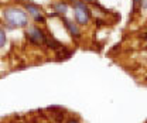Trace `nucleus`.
<instances>
[{"label":"nucleus","mask_w":147,"mask_h":123,"mask_svg":"<svg viewBox=\"0 0 147 123\" xmlns=\"http://www.w3.org/2000/svg\"><path fill=\"white\" fill-rule=\"evenodd\" d=\"M6 44V34H4V31L0 28V47H3Z\"/></svg>","instance_id":"obj_7"},{"label":"nucleus","mask_w":147,"mask_h":123,"mask_svg":"<svg viewBox=\"0 0 147 123\" xmlns=\"http://www.w3.org/2000/svg\"><path fill=\"white\" fill-rule=\"evenodd\" d=\"M26 35H27V38L31 43H36V44H40V45H44L45 44V34L38 27H34V26L28 27L26 30Z\"/></svg>","instance_id":"obj_3"},{"label":"nucleus","mask_w":147,"mask_h":123,"mask_svg":"<svg viewBox=\"0 0 147 123\" xmlns=\"http://www.w3.org/2000/svg\"><path fill=\"white\" fill-rule=\"evenodd\" d=\"M84 1H93V0H84Z\"/></svg>","instance_id":"obj_13"},{"label":"nucleus","mask_w":147,"mask_h":123,"mask_svg":"<svg viewBox=\"0 0 147 123\" xmlns=\"http://www.w3.org/2000/svg\"><path fill=\"white\" fill-rule=\"evenodd\" d=\"M75 7V20L78 24H86L89 21V9L85 6L84 1H75L74 3Z\"/></svg>","instance_id":"obj_2"},{"label":"nucleus","mask_w":147,"mask_h":123,"mask_svg":"<svg viewBox=\"0 0 147 123\" xmlns=\"http://www.w3.org/2000/svg\"><path fill=\"white\" fill-rule=\"evenodd\" d=\"M54 9H55V11L58 13V14H65L67 11H68V6L65 4V3H57L54 6Z\"/></svg>","instance_id":"obj_6"},{"label":"nucleus","mask_w":147,"mask_h":123,"mask_svg":"<svg viewBox=\"0 0 147 123\" xmlns=\"http://www.w3.org/2000/svg\"><path fill=\"white\" fill-rule=\"evenodd\" d=\"M42 123H47V122H42Z\"/></svg>","instance_id":"obj_14"},{"label":"nucleus","mask_w":147,"mask_h":123,"mask_svg":"<svg viewBox=\"0 0 147 123\" xmlns=\"http://www.w3.org/2000/svg\"><path fill=\"white\" fill-rule=\"evenodd\" d=\"M143 38H144V40H147V33H144V34H143Z\"/></svg>","instance_id":"obj_12"},{"label":"nucleus","mask_w":147,"mask_h":123,"mask_svg":"<svg viewBox=\"0 0 147 123\" xmlns=\"http://www.w3.org/2000/svg\"><path fill=\"white\" fill-rule=\"evenodd\" d=\"M142 7H144V9L147 7V0H143V3H142Z\"/></svg>","instance_id":"obj_11"},{"label":"nucleus","mask_w":147,"mask_h":123,"mask_svg":"<svg viewBox=\"0 0 147 123\" xmlns=\"http://www.w3.org/2000/svg\"><path fill=\"white\" fill-rule=\"evenodd\" d=\"M26 9H27V11H28L30 14L34 16V18H36L37 16H41V9H40L38 6H36V4H27Z\"/></svg>","instance_id":"obj_5"},{"label":"nucleus","mask_w":147,"mask_h":123,"mask_svg":"<svg viewBox=\"0 0 147 123\" xmlns=\"http://www.w3.org/2000/svg\"><path fill=\"white\" fill-rule=\"evenodd\" d=\"M146 50H147V45H146Z\"/></svg>","instance_id":"obj_15"},{"label":"nucleus","mask_w":147,"mask_h":123,"mask_svg":"<svg viewBox=\"0 0 147 123\" xmlns=\"http://www.w3.org/2000/svg\"><path fill=\"white\" fill-rule=\"evenodd\" d=\"M67 123H79V120H76V119H69Z\"/></svg>","instance_id":"obj_10"},{"label":"nucleus","mask_w":147,"mask_h":123,"mask_svg":"<svg viewBox=\"0 0 147 123\" xmlns=\"http://www.w3.org/2000/svg\"><path fill=\"white\" fill-rule=\"evenodd\" d=\"M3 16H4V20L13 27H26L28 23L27 13L23 11L21 9H16V7L7 9V10H4Z\"/></svg>","instance_id":"obj_1"},{"label":"nucleus","mask_w":147,"mask_h":123,"mask_svg":"<svg viewBox=\"0 0 147 123\" xmlns=\"http://www.w3.org/2000/svg\"><path fill=\"white\" fill-rule=\"evenodd\" d=\"M62 21H64V24H65V27L68 28V31H69V34L74 35V37H79L81 35V30H79V27L72 23V21H69V20H67V18H62Z\"/></svg>","instance_id":"obj_4"},{"label":"nucleus","mask_w":147,"mask_h":123,"mask_svg":"<svg viewBox=\"0 0 147 123\" xmlns=\"http://www.w3.org/2000/svg\"><path fill=\"white\" fill-rule=\"evenodd\" d=\"M17 123H18V122H17Z\"/></svg>","instance_id":"obj_16"},{"label":"nucleus","mask_w":147,"mask_h":123,"mask_svg":"<svg viewBox=\"0 0 147 123\" xmlns=\"http://www.w3.org/2000/svg\"><path fill=\"white\" fill-rule=\"evenodd\" d=\"M34 20H36L37 23H45V17H44L42 14H41V16H37Z\"/></svg>","instance_id":"obj_8"},{"label":"nucleus","mask_w":147,"mask_h":123,"mask_svg":"<svg viewBox=\"0 0 147 123\" xmlns=\"http://www.w3.org/2000/svg\"><path fill=\"white\" fill-rule=\"evenodd\" d=\"M139 1H140V0H133V10H136V9H137V4H139Z\"/></svg>","instance_id":"obj_9"}]
</instances>
